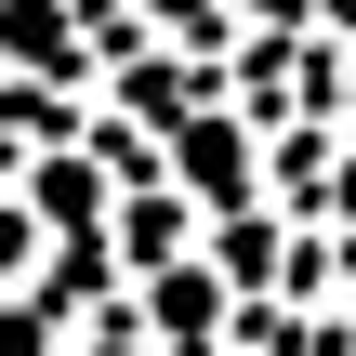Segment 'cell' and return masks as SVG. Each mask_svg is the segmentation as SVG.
Masks as SVG:
<instances>
[{
    "label": "cell",
    "instance_id": "obj_1",
    "mask_svg": "<svg viewBox=\"0 0 356 356\" xmlns=\"http://www.w3.org/2000/svg\"><path fill=\"white\" fill-rule=\"evenodd\" d=\"M159 13H198V0H159Z\"/></svg>",
    "mask_w": 356,
    "mask_h": 356
}]
</instances>
